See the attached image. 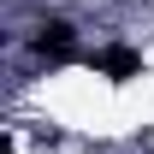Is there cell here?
Instances as JSON below:
<instances>
[{
    "instance_id": "obj_1",
    "label": "cell",
    "mask_w": 154,
    "mask_h": 154,
    "mask_svg": "<svg viewBox=\"0 0 154 154\" xmlns=\"http://www.w3.org/2000/svg\"><path fill=\"white\" fill-rule=\"evenodd\" d=\"M30 54L36 59H71L77 54V24L71 18H42L36 36H30Z\"/></svg>"
},
{
    "instance_id": "obj_2",
    "label": "cell",
    "mask_w": 154,
    "mask_h": 154,
    "mask_svg": "<svg viewBox=\"0 0 154 154\" xmlns=\"http://www.w3.org/2000/svg\"><path fill=\"white\" fill-rule=\"evenodd\" d=\"M101 77H113V83H131V77H142V54L136 48H125V42H113V48H101L95 59H89Z\"/></svg>"
}]
</instances>
